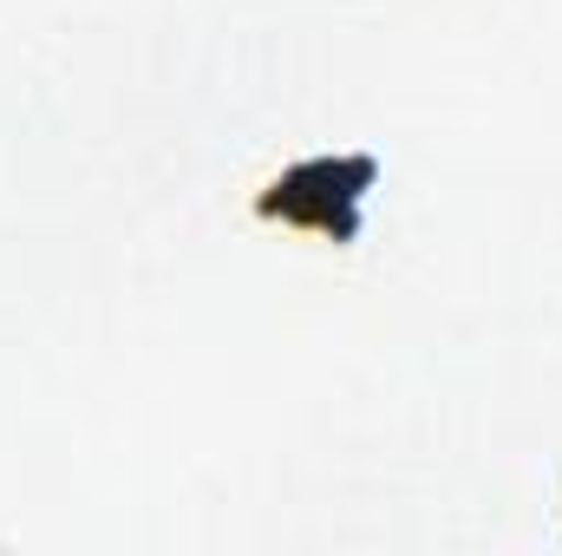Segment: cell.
<instances>
[{
    "label": "cell",
    "instance_id": "cell-1",
    "mask_svg": "<svg viewBox=\"0 0 562 556\" xmlns=\"http://www.w3.org/2000/svg\"><path fill=\"white\" fill-rule=\"evenodd\" d=\"M360 190H367V164H327V157H314V164H301V170L281 177L269 210L288 216V223H321V230L347 236Z\"/></svg>",
    "mask_w": 562,
    "mask_h": 556
}]
</instances>
